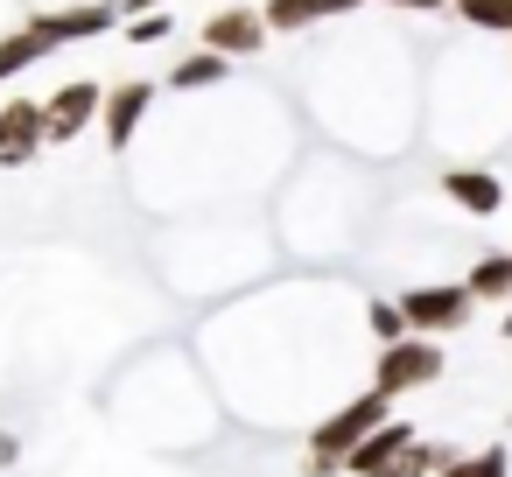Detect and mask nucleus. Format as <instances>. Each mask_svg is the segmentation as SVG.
Wrapping results in <instances>:
<instances>
[{"instance_id": "obj_11", "label": "nucleus", "mask_w": 512, "mask_h": 477, "mask_svg": "<svg viewBox=\"0 0 512 477\" xmlns=\"http://www.w3.org/2000/svg\"><path fill=\"white\" fill-rule=\"evenodd\" d=\"M351 8H358V0H267L260 22L281 29V36H295V29H309V22H323V15H351Z\"/></svg>"}, {"instance_id": "obj_2", "label": "nucleus", "mask_w": 512, "mask_h": 477, "mask_svg": "<svg viewBox=\"0 0 512 477\" xmlns=\"http://www.w3.org/2000/svg\"><path fill=\"white\" fill-rule=\"evenodd\" d=\"M393 309H400L407 337H449V330L470 323V288L463 281H428V288H407Z\"/></svg>"}, {"instance_id": "obj_1", "label": "nucleus", "mask_w": 512, "mask_h": 477, "mask_svg": "<svg viewBox=\"0 0 512 477\" xmlns=\"http://www.w3.org/2000/svg\"><path fill=\"white\" fill-rule=\"evenodd\" d=\"M379 421H393V400H386L379 386H372V393H358V400H344L330 421H316L309 456H302V477H337V470H344V456H351Z\"/></svg>"}, {"instance_id": "obj_3", "label": "nucleus", "mask_w": 512, "mask_h": 477, "mask_svg": "<svg viewBox=\"0 0 512 477\" xmlns=\"http://www.w3.org/2000/svg\"><path fill=\"white\" fill-rule=\"evenodd\" d=\"M442 344L435 337H400V344H379V372H372V386L386 393V400H400V393H414V386H435L442 379Z\"/></svg>"}, {"instance_id": "obj_9", "label": "nucleus", "mask_w": 512, "mask_h": 477, "mask_svg": "<svg viewBox=\"0 0 512 477\" xmlns=\"http://www.w3.org/2000/svg\"><path fill=\"white\" fill-rule=\"evenodd\" d=\"M106 22H113V8H57V15H36L29 36H36L43 50H57V43H71V36H99Z\"/></svg>"}, {"instance_id": "obj_10", "label": "nucleus", "mask_w": 512, "mask_h": 477, "mask_svg": "<svg viewBox=\"0 0 512 477\" xmlns=\"http://www.w3.org/2000/svg\"><path fill=\"white\" fill-rule=\"evenodd\" d=\"M442 190H449L463 211H477V218H491V211L505 204V183H498L491 169H442Z\"/></svg>"}, {"instance_id": "obj_12", "label": "nucleus", "mask_w": 512, "mask_h": 477, "mask_svg": "<svg viewBox=\"0 0 512 477\" xmlns=\"http://www.w3.org/2000/svg\"><path fill=\"white\" fill-rule=\"evenodd\" d=\"M470 302H512V253H484L470 274H463Z\"/></svg>"}, {"instance_id": "obj_16", "label": "nucleus", "mask_w": 512, "mask_h": 477, "mask_svg": "<svg viewBox=\"0 0 512 477\" xmlns=\"http://www.w3.org/2000/svg\"><path fill=\"white\" fill-rule=\"evenodd\" d=\"M463 8V22H477V29H512V0H456Z\"/></svg>"}, {"instance_id": "obj_7", "label": "nucleus", "mask_w": 512, "mask_h": 477, "mask_svg": "<svg viewBox=\"0 0 512 477\" xmlns=\"http://www.w3.org/2000/svg\"><path fill=\"white\" fill-rule=\"evenodd\" d=\"M148 99H155V85H148V78H127V85H113V92L99 99V120H106V148H127V141H134V127H141Z\"/></svg>"}, {"instance_id": "obj_18", "label": "nucleus", "mask_w": 512, "mask_h": 477, "mask_svg": "<svg viewBox=\"0 0 512 477\" xmlns=\"http://www.w3.org/2000/svg\"><path fill=\"white\" fill-rule=\"evenodd\" d=\"M162 36H169V22H162V15H148V22H134V43H162Z\"/></svg>"}, {"instance_id": "obj_6", "label": "nucleus", "mask_w": 512, "mask_h": 477, "mask_svg": "<svg viewBox=\"0 0 512 477\" xmlns=\"http://www.w3.org/2000/svg\"><path fill=\"white\" fill-rule=\"evenodd\" d=\"M99 99H106V92H99V85H85V78H78V85H64L57 99H43V134H50V141L85 134V127H92V113H99Z\"/></svg>"}, {"instance_id": "obj_17", "label": "nucleus", "mask_w": 512, "mask_h": 477, "mask_svg": "<svg viewBox=\"0 0 512 477\" xmlns=\"http://www.w3.org/2000/svg\"><path fill=\"white\" fill-rule=\"evenodd\" d=\"M372 337H379V344H400V337H407V323H400L393 302H372Z\"/></svg>"}, {"instance_id": "obj_4", "label": "nucleus", "mask_w": 512, "mask_h": 477, "mask_svg": "<svg viewBox=\"0 0 512 477\" xmlns=\"http://www.w3.org/2000/svg\"><path fill=\"white\" fill-rule=\"evenodd\" d=\"M260 43H267V22L253 15V8H218L211 22H204V50L211 57H260Z\"/></svg>"}, {"instance_id": "obj_8", "label": "nucleus", "mask_w": 512, "mask_h": 477, "mask_svg": "<svg viewBox=\"0 0 512 477\" xmlns=\"http://www.w3.org/2000/svg\"><path fill=\"white\" fill-rule=\"evenodd\" d=\"M400 449H414L407 421H379V428H372V435H365V442H358V449L344 456V477H379V470H386V463H393Z\"/></svg>"}, {"instance_id": "obj_13", "label": "nucleus", "mask_w": 512, "mask_h": 477, "mask_svg": "<svg viewBox=\"0 0 512 477\" xmlns=\"http://www.w3.org/2000/svg\"><path fill=\"white\" fill-rule=\"evenodd\" d=\"M442 477H512V456L491 442V449H470V456H456Z\"/></svg>"}, {"instance_id": "obj_20", "label": "nucleus", "mask_w": 512, "mask_h": 477, "mask_svg": "<svg viewBox=\"0 0 512 477\" xmlns=\"http://www.w3.org/2000/svg\"><path fill=\"white\" fill-rule=\"evenodd\" d=\"M386 8H442V0H386Z\"/></svg>"}, {"instance_id": "obj_5", "label": "nucleus", "mask_w": 512, "mask_h": 477, "mask_svg": "<svg viewBox=\"0 0 512 477\" xmlns=\"http://www.w3.org/2000/svg\"><path fill=\"white\" fill-rule=\"evenodd\" d=\"M43 141H50V134H43V106H29V99L0 106V169H22Z\"/></svg>"}, {"instance_id": "obj_22", "label": "nucleus", "mask_w": 512, "mask_h": 477, "mask_svg": "<svg viewBox=\"0 0 512 477\" xmlns=\"http://www.w3.org/2000/svg\"><path fill=\"white\" fill-rule=\"evenodd\" d=\"M505 337H512V309H505Z\"/></svg>"}, {"instance_id": "obj_21", "label": "nucleus", "mask_w": 512, "mask_h": 477, "mask_svg": "<svg viewBox=\"0 0 512 477\" xmlns=\"http://www.w3.org/2000/svg\"><path fill=\"white\" fill-rule=\"evenodd\" d=\"M127 8H155V0H127Z\"/></svg>"}, {"instance_id": "obj_15", "label": "nucleus", "mask_w": 512, "mask_h": 477, "mask_svg": "<svg viewBox=\"0 0 512 477\" xmlns=\"http://www.w3.org/2000/svg\"><path fill=\"white\" fill-rule=\"evenodd\" d=\"M36 57H50L29 29H15V36H0V78H15V71H29Z\"/></svg>"}, {"instance_id": "obj_14", "label": "nucleus", "mask_w": 512, "mask_h": 477, "mask_svg": "<svg viewBox=\"0 0 512 477\" xmlns=\"http://www.w3.org/2000/svg\"><path fill=\"white\" fill-rule=\"evenodd\" d=\"M225 71H232V64L204 50V57H190V64H176V71H169V85H176V92H197V85H218Z\"/></svg>"}, {"instance_id": "obj_19", "label": "nucleus", "mask_w": 512, "mask_h": 477, "mask_svg": "<svg viewBox=\"0 0 512 477\" xmlns=\"http://www.w3.org/2000/svg\"><path fill=\"white\" fill-rule=\"evenodd\" d=\"M15 449H22V442H15L8 428H0V470H8V463H15Z\"/></svg>"}]
</instances>
